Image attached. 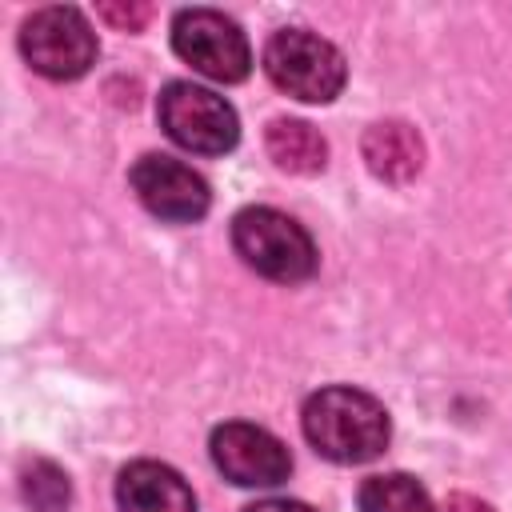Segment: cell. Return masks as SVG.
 Wrapping results in <instances>:
<instances>
[{
  "instance_id": "11",
  "label": "cell",
  "mask_w": 512,
  "mask_h": 512,
  "mask_svg": "<svg viewBox=\"0 0 512 512\" xmlns=\"http://www.w3.org/2000/svg\"><path fill=\"white\" fill-rule=\"evenodd\" d=\"M264 144H268V156L276 160V168L296 172V176H316L328 164V144L308 120L276 116L264 132Z\"/></svg>"
},
{
  "instance_id": "10",
  "label": "cell",
  "mask_w": 512,
  "mask_h": 512,
  "mask_svg": "<svg viewBox=\"0 0 512 512\" xmlns=\"http://www.w3.org/2000/svg\"><path fill=\"white\" fill-rule=\"evenodd\" d=\"M364 164L384 184H408L424 168V140L404 120H376L360 140Z\"/></svg>"
},
{
  "instance_id": "13",
  "label": "cell",
  "mask_w": 512,
  "mask_h": 512,
  "mask_svg": "<svg viewBox=\"0 0 512 512\" xmlns=\"http://www.w3.org/2000/svg\"><path fill=\"white\" fill-rule=\"evenodd\" d=\"M20 496L32 512H64L72 500L68 472L52 460H28L20 468Z\"/></svg>"
},
{
  "instance_id": "14",
  "label": "cell",
  "mask_w": 512,
  "mask_h": 512,
  "mask_svg": "<svg viewBox=\"0 0 512 512\" xmlns=\"http://www.w3.org/2000/svg\"><path fill=\"white\" fill-rule=\"evenodd\" d=\"M96 16L120 32H140L148 20H152V8L148 4H128V0H108V4H96Z\"/></svg>"
},
{
  "instance_id": "3",
  "label": "cell",
  "mask_w": 512,
  "mask_h": 512,
  "mask_svg": "<svg viewBox=\"0 0 512 512\" xmlns=\"http://www.w3.org/2000/svg\"><path fill=\"white\" fill-rule=\"evenodd\" d=\"M264 72L268 80L304 104H328L340 96L348 80V64L336 44L308 28H280L264 44Z\"/></svg>"
},
{
  "instance_id": "7",
  "label": "cell",
  "mask_w": 512,
  "mask_h": 512,
  "mask_svg": "<svg viewBox=\"0 0 512 512\" xmlns=\"http://www.w3.org/2000/svg\"><path fill=\"white\" fill-rule=\"evenodd\" d=\"M208 452H212V464L224 472V480L240 488H276L292 472V456L284 440H276L268 428L248 420H228L212 428Z\"/></svg>"
},
{
  "instance_id": "8",
  "label": "cell",
  "mask_w": 512,
  "mask_h": 512,
  "mask_svg": "<svg viewBox=\"0 0 512 512\" xmlns=\"http://www.w3.org/2000/svg\"><path fill=\"white\" fill-rule=\"evenodd\" d=\"M128 184H132L136 200H140L152 216H160V220H168V224H192V220H200V216L208 212V204H212V192H208L204 176L192 172L188 164L164 156V152L140 156V160L132 164V172H128Z\"/></svg>"
},
{
  "instance_id": "4",
  "label": "cell",
  "mask_w": 512,
  "mask_h": 512,
  "mask_svg": "<svg viewBox=\"0 0 512 512\" xmlns=\"http://www.w3.org/2000/svg\"><path fill=\"white\" fill-rule=\"evenodd\" d=\"M156 116H160V128L180 148L200 152V156H224L240 140L236 108L224 96H216L212 88H200L192 80L164 84L160 100H156Z\"/></svg>"
},
{
  "instance_id": "6",
  "label": "cell",
  "mask_w": 512,
  "mask_h": 512,
  "mask_svg": "<svg viewBox=\"0 0 512 512\" xmlns=\"http://www.w3.org/2000/svg\"><path fill=\"white\" fill-rule=\"evenodd\" d=\"M20 52L32 72L48 80H76L96 64V32L76 8H36L20 28Z\"/></svg>"
},
{
  "instance_id": "12",
  "label": "cell",
  "mask_w": 512,
  "mask_h": 512,
  "mask_svg": "<svg viewBox=\"0 0 512 512\" xmlns=\"http://www.w3.org/2000/svg\"><path fill=\"white\" fill-rule=\"evenodd\" d=\"M360 512H436L428 492L416 484V476L388 472V476H368L360 484Z\"/></svg>"
},
{
  "instance_id": "15",
  "label": "cell",
  "mask_w": 512,
  "mask_h": 512,
  "mask_svg": "<svg viewBox=\"0 0 512 512\" xmlns=\"http://www.w3.org/2000/svg\"><path fill=\"white\" fill-rule=\"evenodd\" d=\"M444 512H496L488 500H480V496H468V492H452L448 496V504H444Z\"/></svg>"
},
{
  "instance_id": "1",
  "label": "cell",
  "mask_w": 512,
  "mask_h": 512,
  "mask_svg": "<svg viewBox=\"0 0 512 512\" xmlns=\"http://www.w3.org/2000/svg\"><path fill=\"white\" fill-rule=\"evenodd\" d=\"M300 428L308 444L332 464H368L388 448L392 436L384 404L352 384H332L312 392L304 400Z\"/></svg>"
},
{
  "instance_id": "2",
  "label": "cell",
  "mask_w": 512,
  "mask_h": 512,
  "mask_svg": "<svg viewBox=\"0 0 512 512\" xmlns=\"http://www.w3.org/2000/svg\"><path fill=\"white\" fill-rule=\"evenodd\" d=\"M232 248L252 272L276 284H300L316 272V244L304 224L268 204H248L232 216Z\"/></svg>"
},
{
  "instance_id": "16",
  "label": "cell",
  "mask_w": 512,
  "mask_h": 512,
  "mask_svg": "<svg viewBox=\"0 0 512 512\" xmlns=\"http://www.w3.org/2000/svg\"><path fill=\"white\" fill-rule=\"evenodd\" d=\"M244 512H312V508L300 504V500H256V504H248Z\"/></svg>"
},
{
  "instance_id": "9",
  "label": "cell",
  "mask_w": 512,
  "mask_h": 512,
  "mask_svg": "<svg viewBox=\"0 0 512 512\" xmlns=\"http://www.w3.org/2000/svg\"><path fill=\"white\" fill-rule=\"evenodd\" d=\"M120 512H196V496L184 476L160 460H132L116 476Z\"/></svg>"
},
{
  "instance_id": "5",
  "label": "cell",
  "mask_w": 512,
  "mask_h": 512,
  "mask_svg": "<svg viewBox=\"0 0 512 512\" xmlns=\"http://www.w3.org/2000/svg\"><path fill=\"white\" fill-rule=\"evenodd\" d=\"M172 48L184 64L220 84H240L252 68L248 36L216 8H180L172 16Z\"/></svg>"
}]
</instances>
